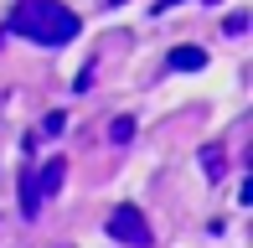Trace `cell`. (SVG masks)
<instances>
[{
    "instance_id": "2",
    "label": "cell",
    "mask_w": 253,
    "mask_h": 248,
    "mask_svg": "<svg viewBox=\"0 0 253 248\" xmlns=\"http://www.w3.org/2000/svg\"><path fill=\"white\" fill-rule=\"evenodd\" d=\"M109 238L124 243V248H150L155 233H150V222H145L140 207H114L109 212Z\"/></svg>"
},
{
    "instance_id": "6",
    "label": "cell",
    "mask_w": 253,
    "mask_h": 248,
    "mask_svg": "<svg viewBox=\"0 0 253 248\" xmlns=\"http://www.w3.org/2000/svg\"><path fill=\"white\" fill-rule=\"evenodd\" d=\"M202 62H207L202 47H176V52H170V67H176V73H197Z\"/></svg>"
},
{
    "instance_id": "1",
    "label": "cell",
    "mask_w": 253,
    "mask_h": 248,
    "mask_svg": "<svg viewBox=\"0 0 253 248\" xmlns=\"http://www.w3.org/2000/svg\"><path fill=\"white\" fill-rule=\"evenodd\" d=\"M5 31L37 41V47H67L78 37V16L62 0H16L5 16Z\"/></svg>"
},
{
    "instance_id": "4",
    "label": "cell",
    "mask_w": 253,
    "mask_h": 248,
    "mask_svg": "<svg viewBox=\"0 0 253 248\" xmlns=\"http://www.w3.org/2000/svg\"><path fill=\"white\" fill-rule=\"evenodd\" d=\"M62 176H67V161H62V155H52L47 165H37V186H42V202L62 191Z\"/></svg>"
},
{
    "instance_id": "9",
    "label": "cell",
    "mask_w": 253,
    "mask_h": 248,
    "mask_svg": "<svg viewBox=\"0 0 253 248\" xmlns=\"http://www.w3.org/2000/svg\"><path fill=\"white\" fill-rule=\"evenodd\" d=\"M166 5H181V0H155V10H166Z\"/></svg>"
},
{
    "instance_id": "5",
    "label": "cell",
    "mask_w": 253,
    "mask_h": 248,
    "mask_svg": "<svg viewBox=\"0 0 253 248\" xmlns=\"http://www.w3.org/2000/svg\"><path fill=\"white\" fill-rule=\"evenodd\" d=\"M202 171L212 176V181L227 176V150H222V145H207V150H202Z\"/></svg>"
},
{
    "instance_id": "8",
    "label": "cell",
    "mask_w": 253,
    "mask_h": 248,
    "mask_svg": "<svg viewBox=\"0 0 253 248\" xmlns=\"http://www.w3.org/2000/svg\"><path fill=\"white\" fill-rule=\"evenodd\" d=\"M67 129V114H47L42 119V134H62Z\"/></svg>"
},
{
    "instance_id": "7",
    "label": "cell",
    "mask_w": 253,
    "mask_h": 248,
    "mask_svg": "<svg viewBox=\"0 0 253 248\" xmlns=\"http://www.w3.org/2000/svg\"><path fill=\"white\" fill-rule=\"evenodd\" d=\"M109 140H114V145H129V140H134V119H114V124H109Z\"/></svg>"
},
{
    "instance_id": "3",
    "label": "cell",
    "mask_w": 253,
    "mask_h": 248,
    "mask_svg": "<svg viewBox=\"0 0 253 248\" xmlns=\"http://www.w3.org/2000/svg\"><path fill=\"white\" fill-rule=\"evenodd\" d=\"M42 186H37V165H21V217H42Z\"/></svg>"
}]
</instances>
